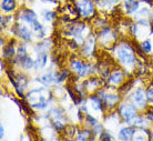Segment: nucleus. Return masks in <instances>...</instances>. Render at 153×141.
<instances>
[{
	"label": "nucleus",
	"mask_w": 153,
	"mask_h": 141,
	"mask_svg": "<svg viewBox=\"0 0 153 141\" xmlns=\"http://www.w3.org/2000/svg\"><path fill=\"white\" fill-rule=\"evenodd\" d=\"M51 91L47 88H35L31 89L26 95L28 104L35 110H46L51 101Z\"/></svg>",
	"instance_id": "nucleus-1"
},
{
	"label": "nucleus",
	"mask_w": 153,
	"mask_h": 141,
	"mask_svg": "<svg viewBox=\"0 0 153 141\" xmlns=\"http://www.w3.org/2000/svg\"><path fill=\"white\" fill-rule=\"evenodd\" d=\"M113 54H114L117 61L126 69L130 68V67H134L135 63L138 62L135 51H134L133 47L131 46L130 43L121 42V43L115 45Z\"/></svg>",
	"instance_id": "nucleus-2"
},
{
	"label": "nucleus",
	"mask_w": 153,
	"mask_h": 141,
	"mask_svg": "<svg viewBox=\"0 0 153 141\" xmlns=\"http://www.w3.org/2000/svg\"><path fill=\"white\" fill-rule=\"evenodd\" d=\"M117 113L119 114V117L122 119L126 123L131 126L134 119L139 116V109L134 106L133 103L128 101V102L121 103L117 108Z\"/></svg>",
	"instance_id": "nucleus-3"
},
{
	"label": "nucleus",
	"mask_w": 153,
	"mask_h": 141,
	"mask_svg": "<svg viewBox=\"0 0 153 141\" xmlns=\"http://www.w3.org/2000/svg\"><path fill=\"white\" fill-rule=\"evenodd\" d=\"M129 97V101L131 103H133L135 107L138 108L139 111H144L148 106V95H146V91L143 88H137L133 91L131 92Z\"/></svg>",
	"instance_id": "nucleus-4"
},
{
	"label": "nucleus",
	"mask_w": 153,
	"mask_h": 141,
	"mask_svg": "<svg viewBox=\"0 0 153 141\" xmlns=\"http://www.w3.org/2000/svg\"><path fill=\"white\" fill-rule=\"evenodd\" d=\"M70 69L78 78H85L89 75H92V63H85L79 59H74L70 62Z\"/></svg>",
	"instance_id": "nucleus-5"
},
{
	"label": "nucleus",
	"mask_w": 153,
	"mask_h": 141,
	"mask_svg": "<svg viewBox=\"0 0 153 141\" xmlns=\"http://www.w3.org/2000/svg\"><path fill=\"white\" fill-rule=\"evenodd\" d=\"M76 10L81 17L89 18L94 12V4L91 0H78L76 1Z\"/></svg>",
	"instance_id": "nucleus-6"
},
{
	"label": "nucleus",
	"mask_w": 153,
	"mask_h": 141,
	"mask_svg": "<svg viewBox=\"0 0 153 141\" xmlns=\"http://www.w3.org/2000/svg\"><path fill=\"white\" fill-rule=\"evenodd\" d=\"M85 106L88 108V113L89 111L92 110V112H98V113H104V106H103V102H102V100L99 98V95H90L87 101H85Z\"/></svg>",
	"instance_id": "nucleus-7"
},
{
	"label": "nucleus",
	"mask_w": 153,
	"mask_h": 141,
	"mask_svg": "<svg viewBox=\"0 0 153 141\" xmlns=\"http://www.w3.org/2000/svg\"><path fill=\"white\" fill-rule=\"evenodd\" d=\"M101 100L103 102L105 111H112L118 107L119 102H120V95L115 93V92H105V95Z\"/></svg>",
	"instance_id": "nucleus-8"
},
{
	"label": "nucleus",
	"mask_w": 153,
	"mask_h": 141,
	"mask_svg": "<svg viewBox=\"0 0 153 141\" xmlns=\"http://www.w3.org/2000/svg\"><path fill=\"white\" fill-rule=\"evenodd\" d=\"M137 131H138V128H135L134 126L128 125V126H126V127H122V128L118 129V132H117V140L131 141Z\"/></svg>",
	"instance_id": "nucleus-9"
},
{
	"label": "nucleus",
	"mask_w": 153,
	"mask_h": 141,
	"mask_svg": "<svg viewBox=\"0 0 153 141\" xmlns=\"http://www.w3.org/2000/svg\"><path fill=\"white\" fill-rule=\"evenodd\" d=\"M82 84H83V87L85 89L87 93H91V92H96L99 89H101V87L104 84V81L102 79H100V78L93 77V78H90L88 80H85Z\"/></svg>",
	"instance_id": "nucleus-10"
},
{
	"label": "nucleus",
	"mask_w": 153,
	"mask_h": 141,
	"mask_svg": "<svg viewBox=\"0 0 153 141\" xmlns=\"http://www.w3.org/2000/svg\"><path fill=\"white\" fill-rule=\"evenodd\" d=\"M108 84H110L111 87H119L124 82V73L122 72V70H114L113 72H111L109 75L107 79Z\"/></svg>",
	"instance_id": "nucleus-11"
},
{
	"label": "nucleus",
	"mask_w": 153,
	"mask_h": 141,
	"mask_svg": "<svg viewBox=\"0 0 153 141\" xmlns=\"http://www.w3.org/2000/svg\"><path fill=\"white\" fill-rule=\"evenodd\" d=\"M94 47H96V38L93 37V34H90L82 43V54L85 57H90L94 52Z\"/></svg>",
	"instance_id": "nucleus-12"
},
{
	"label": "nucleus",
	"mask_w": 153,
	"mask_h": 141,
	"mask_svg": "<svg viewBox=\"0 0 153 141\" xmlns=\"http://www.w3.org/2000/svg\"><path fill=\"white\" fill-rule=\"evenodd\" d=\"M16 31H17V36H19V38L21 39V40H23V41L29 42L32 40L33 34H32L31 29H29L26 25L19 23V25L16 27Z\"/></svg>",
	"instance_id": "nucleus-13"
},
{
	"label": "nucleus",
	"mask_w": 153,
	"mask_h": 141,
	"mask_svg": "<svg viewBox=\"0 0 153 141\" xmlns=\"http://www.w3.org/2000/svg\"><path fill=\"white\" fill-rule=\"evenodd\" d=\"M114 39H115V37H114V34H112L111 32V30L110 29H104L101 34H100V36H99V40H100V42L102 43V46H104V47H110V46H112V42L114 41Z\"/></svg>",
	"instance_id": "nucleus-14"
},
{
	"label": "nucleus",
	"mask_w": 153,
	"mask_h": 141,
	"mask_svg": "<svg viewBox=\"0 0 153 141\" xmlns=\"http://www.w3.org/2000/svg\"><path fill=\"white\" fill-rule=\"evenodd\" d=\"M37 80L43 86L50 87L52 84H57V76H56V72H47L41 77H39Z\"/></svg>",
	"instance_id": "nucleus-15"
},
{
	"label": "nucleus",
	"mask_w": 153,
	"mask_h": 141,
	"mask_svg": "<svg viewBox=\"0 0 153 141\" xmlns=\"http://www.w3.org/2000/svg\"><path fill=\"white\" fill-rule=\"evenodd\" d=\"M48 63V54L47 52H39L37 54V58L35 59V69L41 70L47 66Z\"/></svg>",
	"instance_id": "nucleus-16"
},
{
	"label": "nucleus",
	"mask_w": 153,
	"mask_h": 141,
	"mask_svg": "<svg viewBox=\"0 0 153 141\" xmlns=\"http://www.w3.org/2000/svg\"><path fill=\"white\" fill-rule=\"evenodd\" d=\"M20 19L23 20L25 22H27L28 25L30 26L31 23H33L35 21H37L38 18H37V15H36L32 10L26 9V10H23V11L20 12Z\"/></svg>",
	"instance_id": "nucleus-17"
},
{
	"label": "nucleus",
	"mask_w": 153,
	"mask_h": 141,
	"mask_svg": "<svg viewBox=\"0 0 153 141\" xmlns=\"http://www.w3.org/2000/svg\"><path fill=\"white\" fill-rule=\"evenodd\" d=\"M150 134H151V130L149 128L138 129L131 141H150Z\"/></svg>",
	"instance_id": "nucleus-18"
},
{
	"label": "nucleus",
	"mask_w": 153,
	"mask_h": 141,
	"mask_svg": "<svg viewBox=\"0 0 153 141\" xmlns=\"http://www.w3.org/2000/svg\"><path fill=\"white\" fill-rule=\"evenodd\" d=\"M139 8V1L137 0H126L124 4H123V9L126 10V12L128 15H131L133 12L138 11Z\"/></svg>",
	"instance_id": "nucleus-19"
},
{
	"label": "nucleus",
	"mask_w": 153,
	"mask_h": 141,
	"mask_svg": "<svg viewBox=\"0 0 153 141\" xmlns=\"http://www.w3.org/2000/svg\"><path fill=\"white\" fill-rule=\"evenodd\" d=\"M16 56H17V50H16L13 45L9 43L8 46L4 47V49H2V58L4 59H12Z\"/></svg>",
	"instance_id": "nucleus-20"
},
{
	"label": "nucleus",
	"mask_w": 153,
	"mask_h": 141,
	"mask_svg": "<svg viewBox=\"0 0 153 141\" xmlns=\"http://www.w3.org/2000/svg\"><path fill=\"white\" fill-rule=\"evenodd\" d=\"M99 123V120L97 118L96 116H93V114H90V113H87L84 114V119H83V125L84 127H87V128H90L92 129L94 126H97Z\"/></svg>",
	"instance_id": "nucleus-21"
},
{
	"label": "nucleus",
	"mask_w": 153,
	"mask_h": 141,
	"mask_svg": "<svg viewBox=\"0 0 153 141\" xmlns=\"http://www.w3.org/2000/svg\"><path fill=\"white\" fill-rule=\"evenodd\" d=\"M78 132H79V128H78V126H76V125H67L65 131H63L65 137L74 138V139H76Z\"/></svg>",
	"instance_id": "nucleus-22"
},
{
	"label": "nucleus",
	"mask_w": 153,
	"mask_h": 141,
	"mask_svg": "<svg viewBox=\"0 0 153 141\" xmlns=\"http://www.w3.org/2000/svg\"><path fill=\"white\" fill-rule=\"evenodd\" d=\"M98 141H118L117 138L112 134L111 130L104 129L103 132L98 137Z\"/></svg>",
	"instance_id": "nucleus-23"
},
{
	"label": "nucleus",
	"mask_w": 153,
	"mask_h": 141,
	"mask_svg": "<svg viewBox=\"0 0 153 141\" xmlns=\"http://www.w3.org/2000/svg\"><path fill=\"white\" fill-rule=\"evenodd\" d=\"M16 8V1L15 0H4L2 2H1V9L4 10V11H12V10H15Z\"/></svg>",
	"instance_id": "nucleus-24"
},
{
	"label": "nucleus",
	"mask_w": 153,
	"mask_h": 141,
	"mask_svg": "<svg viewBox=\"0 0 153 141\" xmlns=\"http://www.w3.org/2000/svg\"><path fill=\"white\" fill-rule=\"evenodd\" d=\"M141 49L144 54H151L152 52V42L149 39H146L141 42Z\"/></svg>",
	"instance_id": "nucleus-25"
},
{
	"label": "nucleus",
	"mask_w": 153,
	"mask_h": 141,
	"mask_svg": "<svg viewBox=\"0 0 153 141\" xmlns=\"http://www.w3.org/2000/svg\"><path fill=\"white\" fill-rule=\"evenodd\" d=\"M43 18H45V20H46V21L50 22V21H52V20L56 18V12L48 11V10H47V11L43 13Z\"/></svg>",
	"instance_id": "nucleus-26"
},
{
	"label": "nucleus",
	"mask_w": 153,
	"mask_h": 141,
	"mask_svg": "<svg viewBox=\"0 0 153 141\" xmlns=\"http://www.w3.org/2000/svg\"><path fill=\"white\" fill-rule=\"evenodd\" d=\"M146 95H148V101L150 104H153V87L149 88L146 90Z\"/></svg>",
	"instance_id": "nucleus-27"
},
{
	"label": "nucleus",
	"mask_w": 153,
	"mask_h": 141,
	"mask_svg": "<svg viewBox=\"0 0 153 141\" xmlns=\"http://www.w3.org/2000/svg\"><path fill=\"white\" fill-rule=\"evenodd\" d=\"M4 136H6V131H4V123H1V125H0V139H1V141L4 140Z\"/></svg>",
	"instance_id": "nucleus-28"
},
{
	"label": "nucleus",
	"mask_w": 153,
	"mask_h": 141,
	"mask_svg": "<svg viewBox=\"0 0 153 141\" xmlns=\"http://www.w3.org/2000/svg\"><path fill=\"white\" fill-rule=\"evenodd\" d=\"M152 23H153V15H152Z\"/></svg>",
	"instance_id": "nucleus-29"
}]
</instances>
